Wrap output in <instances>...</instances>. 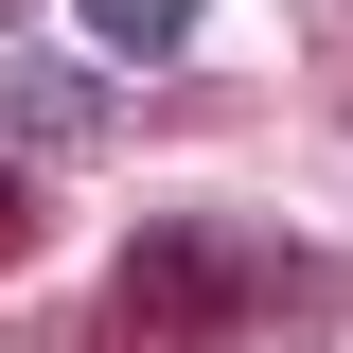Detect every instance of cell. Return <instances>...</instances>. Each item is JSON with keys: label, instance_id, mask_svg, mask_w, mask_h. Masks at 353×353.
<instances>
[{"label": "cell", "instance_id": "cell-1", "mask_svg": "<svg viewBox=\"0 0 353 353\" xmlns=\"http://www.w3.org/2000/svg\"><path fill=\"white\" fill-rule=\"evenodd\" d=\"M248 283H283V248L248 212H159L124 248V283H106V353H212L248 318Z\"/></svg>", "mask_w": 353, "mask_h": 353}, {"label": "cell", "instance_id": "cell-2", "mask_svg": "<svg viewBox=\"0 0 353 353\" xmlns=\"http://www.w3.org/2000/svg\"><path fill=\"white\" fill-rule=\"evenodd\" d=\"M88 18V71H176L194 53V0H71Z\"/></svg>", "mask_w": 353, "mask_h": 353}, {"label": "cell", "instance_id": "cell-3", "mask_svg": "<svg viewBox=\"0 0 353 353\" xmlns=\"http://www.w3.org/2000/svg\"><path fill=\"white\" fill-rule=\"evenodd\" d=\"M0 106H18V141H71V159L106 141V71H71V53H36V71L0 88Z\"/></svg>", "mask_w": 353, "mask_h": 353}, {"label": "cell", "instance_id": "cell-4", "mask_svg": "<svg viewBox=\"0 0 353 353\" xmlns=\"http://www.w3.org/2000/svg\"><path fill=\"white\" fill-rule=\"evenodd\" d=\"M18 248H36V212H18V176H0V265H18Z\"/></svg>", "mask_w": 353, "mask_h": 353}]
</instances>
